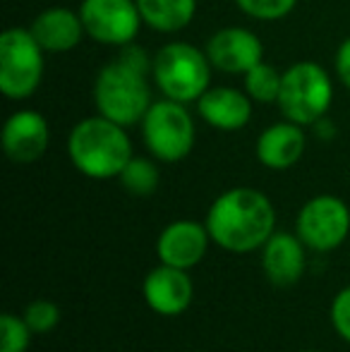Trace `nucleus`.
I'll use <instances>...</instances> for the list:
<instances>
[{
    "mask_svg": "<svg viewBox=\"0 0 350 352\" xmlns=\"http://www.w3.org/2000/svg\"><path fill=\"white\" fill-rule=\"evenodd\" d=\"M211 242L233 254L262 250L276 232V209L254 187H230L211 201L204 218Z\"/></svg>",
    "mask_w": 350,
    "mask_h": 352,
    "instance_id": "1",
    "label": "nucleus"
},
{
    "mask_svg": "<svg viewBox=\"0 0 350 352\" xmlns=\"http://www.w3.org/2000/svg\"><path fill=\"white\" fill-rule=\"evenodd\" d=\"M46 51L22 27H10L0 36V91L10 101L34 96L43 82Z\"/></svg>",
    "mask_w": 350,
    "mask_h": 352,
    "instance_id": "6",
    "label": "nucleus"
},
{
    "mask_svg": "<svg viewBox=\"0 0 350 352\" xmlns=\"http://www.w3.org/2000/svg\"><path fill=\"white\" fill-rule=\"evenodd\" d=\"M295 232L312 252H333L350 235V209L336 195L307 199L295 218Z\"/></svg>",
    "mask_w": 350,
    "mask_h": 352,
    "instance_id": "8",
    "label": "nucleus"
},
{
    "mask_svg": "<svg viewBox=\"0 0 350 352\" xmlns=\"http://www.w3.org/2000/svg\"><path fill=\"white\" fill-rule=\"evenodd\" d=\"M34 331L24 321V316L5 311L0 316V352H27L32 345Z\"/></svg>",
    "mask_w": 350,
    "mask_h": 352,
    "instance_id": "21",
    "label": "nucleus"
},
{
    "mask_svg": "<svg viewBox=\"0 0 350 352\" xmlns=\"http://www.w3.org/2000/svg\"><path fill=\"white\" fill-rule=\"evenodd\" d=\"M312 130L319 135V140H331L333 135H336V127H333V122L329 120V116H324L322 120H317L312 125Z\"/></svg>",
    "mask_w": 350,
    "mask_h": 352,
    "instance_id": "26",
    "label": "nucleus"
},
{
    "mask_svg": "<svg viewBox=\"0 0 350 352\" xmlns=\"http://www.w3.org/2000/svg\"><path fill=\"white\" fill-rule=\"evenodd\" d=\"M333 103V82L327 67L314 60H298L283 70L278 106L285 120L303 127H312L317 120L329 116Z\"/></svg>",
    "mask_w": 350,
    "mask_h": 352,
    "instance_id": "5",
    "label": "nucleus"
},
{
    "mask_svg": "<svg viewBox=\"0 0 350 352\" xmlns=\"http://www.w3.org/2000/svg\"><path fill=\"white\" fill-rule=\"evenodd\" d=\"M142 295L146 307L159 316H180L195 300V285L185 269L159 264L144 276Z\"/></svg>",
    "mask_w": 350,
    "mask_h": 352,
    "instance_id": "13",
    "label": "nucleus"
},
{
    "mask_svg": "<svg viewBox=\"0 0 350 352\" xmlns=\"http://www.w3.org/2000/svg\"><path fill=\"white\" fill-rule=\"evenodd\" d=\"M281 79H283V72L262 60L243 74V89L254 103H276L281 94Z\"/></svg>",
    "mask_w": 350,
    "mask_h": 352,
    "instance_id": "20",
    "label": "nucleus"
},
{
    "mask_svg": "<svg viewBox=\"0 0 350 352\" xmlns=\"http://www.w3.org/2000/svg\"><path fill=\"white\" fill-rule=\"evenodd\" d=\"M211 63L206 51L187 41H171L156 51L151 77L161 96L180 103H197L211 87Z\"/></svg>",
    "mask_w": 350,
    "mask_h": 352,
    "instance_id": "4",
    "label": "nucleus"
},
{
    "mask_svg": "<svg viewBox=\"0 0 350 352\" xmlns=\"http://www.w3.org/2000/svg\"><path fill=\"white\" fill-rule=\"evenodd\" d=\"M333 70L343 87L350 89V36L338 43L336 56H333Z\"/></svg>",
    "mask_w": 350,
    "mask_h": 352,
    "instance_id": "25",
    "label": "nucleus"
},
{
    "mask_svg": "<svg viewBox=\"0 0 350 352\" xmlns=\"http://www.w3.org/2000/svg\"><path fill=\"white\" fill-rule=\"evenodd\" d=\"M142 22L159 34H177L192 24L197 0H135Z\"/></svg>",
    "mask_w": 350,
    "mask_h": 352,
    "instance_id": "18",
    "label": "nucleus"
},
{
    "mask_svg": "<svg viewBox=\"0 0 350 352\" xmlns=\"http://www.w3.org/2000/svg\"><path fill=\"white\" fill-rule=\"evenodd\" d=\"M262 269L274 285H295L307 269V245L298 232H274L262 247Z\"/></svg>",
    "mask_w": 350,
    "mask_h": 352,
    "instance_id": "15",
    "label": "nucleus"
},
{
    "mask_svg": "<svg viewBox=\"0 0 350 352\" xmlns=\"http://www.w3.org/2000/svg\"><path fill=\"white\" fill-rule=\"evenodd\" d=\"M3 151L17 166H29L43 158L51 144V127L43 113L34 111V108H19V111L10 113L8 120L3 125Z\"/></svg>",
    "mask_w": 350,
    "mask_h": 352,
    "instance_id": "10",
    "label": "nucleus"
},
{
    "mask_svg": "<svg viewBox=\"0 0 350 352\" xmlns=\"http://www.w3.org/2000/svg\"><path fill=\"white\" fill-rule=\"evenodd\" d=\"M135 156L127 127L96 116L82 118L67 135V158L91 180H113Z\"/></svg>",
    "mask_w": 350,
    "mask_h": 352,
    "instance_id": "3",
    "label": "nucleus"
},
{
    "mask_svg": "<svg viewBox=\"0 0 350 352\" xmlns=\"http://www.w3.org/2000/svg\"><path fill=\"white\" fill-rule=\"evenodd\" d=\"M151 60L137 43L122 46L120 56L98 70L94 79V106L103 118L122 127L140 125L151 108Z\"/></svg>",
    "mask_w": 350,
    "mask_h": 352,
    "instance_id": "2",
    "label": "nucleus"
},
{
    "mask_svg": "<svg viewBox=\"0 0 350 352\" xmlns=\"http://www.w3.org/2000/svg\"><path fill=\"white\" fill-rule=\"evenodd\" d=\"M140 125L146 151L161 163H180L195 148L197 127L187 103L159 98L151 103Z\"/></svg>",
    "mask_w": 350,
    "mask_h": 352,
    "instance_id": "7",
    "label": "nucleus"
},
{
    "mask_svg": "<svg viewBox=\"0 0 350 352\" xmlns=\"http://www.w3.org/2000/svg\"><path fill=\"white\" fill-rule=\"evenodd\" d=\"M209 245L211 235L206 223L180 218L161 230L159 240H156V256L161 264L190 271L206 256Z\"/></svg>",
    "mask_w": 350,
    "mask_h": 352,
    "instance_id": "12",
    "label": "nucleus"
},
{
    "mask_svg": "<svg viewBox=\"0 0 350 352\" xmlns=\"http://www.w3.org/2000/svg\"><path fill=\"white\" fill-rule=\"evenodd\" d=\"M80 17L89 38L103 46H130L142 29L135 0H82Z\"/></svg>",
    "mask_w": 350,
    "mask_h": 352,
    "instance_id": "9",
    "label": "nucleus"
},
{
    "mask_svg": "<svg viewBox=\"0 0 350 352\" xmlns=\"http://www.w3.org/2000/svg\"><path fill=\"white\" fill-rule=\"evenodd\" d=\"M22 316L34 333H48L61 324V307L51 300H34L27 305Z\"/></svg>",
    "mask_w": 350,
    "mask_h": 352,
    "instance_id": "23",
    "label": "nucleus"
},
{
    "mask_svg": "<svg viewBox=\"0 0 350 352\" xmlns=\"http://www.w3.org/2000/svg\"><path fill=\"white\" fill-rule=\"evenodd\" d=\"M29 32L46 53H70L87 36L80 10H70L65 5H56L39 12L29 24Z\"/></svg>",
    "mask_w": 350,
    "mask_h": 352,
    "instance_id": "17",
    "label": "nucleus"
},
{
    "mask_svg": "<svg viewBox=\"0 0 350 352\" xmlns=\"http://www.w3.org/2000/svg\"><path fill=\"white\" fill-rule=\"evenodd\" d=\"M197 116L221 132H238L252 120L254 101L248 96L245 89L235 87H209L199 96Z\"/></svg>",
    "mask_w": 350,
    "mask_h": 352,
    "instance_id": "14",
    "label": "nucleus"
},
{
    "mask_svg": "<svg viewBox=\"0 0 350 352\" xmlns=\"http://www.w3.org/2000/svg\"><path fill=\"white\" fill-rule=\"evenodd\" d=\"M235 5L257 22H278L293 12L298 0H235Z\"/></svg>",
    "mask_w": 350,
    "mask_h": 352,
    "instance_id": "22",
    "label": "nucleus"
},
{
    "mask_svg": "<svg viewBox=\"0 0 350 352\" xmlns=\"http://www.w3.org/2000/svg\"><path fill=\"white\" fill-rule=\"evenodd\" d=\"M305 148H307L305 127L293 120H285V118L262 130V135L257 137V144H254L257 161L269 170L293 168L305 156Z\"/></svg>",
    "mask_w": 350,
    "mask_h": 352,
    "instance_id": "16",
    "label": "nucleus"
},
{
    "mask_svg": "<svg viewBox=\"0 0 350 352\" xmlns=\"http://www.w3.org/2000/svg\"><path fill=\"white\" fill-rule=\"evenodd\" d=\"M214 70L226 74L250 72L264 60V43L254 32L245 27H223L209 36L204 46Z\"/></svg>",
    "mask_w": 350,
    "mask_h": 352,
    "instance_id": "11",
    "label": "nucleus"
},
{
    "mask_svg": "<svg viewBox=\"0 0 350 352\" xmlns=\"http://www.w3.org/2000/svg\"><path fill=\"white\" fill-rule=\"evenodd\" d=\"M122 190L130 192L132 197H149L159 190L161 173L156 166V158L146 156H132L130 163L122 168V173L118 175Z\"/></svg>",
    "mask_w": 350,
    "mask_h": 352,
    "instance_id": "19",
    "label": "nucleus"
},
{
    "mask_svg": "<svg viewBox=\"0 0 350 352\" xmlns=\"http://www.w3.org/2000/svg\"><path fill=\"white\" fill-rule=\"evenodd\" d=\"M329 316H331L333 331L350 345V285L336 292V297L331 300Z\"/></svg>",
    "mask_w": 350,
    "mask_h": 352,
    "instance_id": "24",
    "label": "nucleus"
},
{
    "mask_svg": "<svg viewBox=\"0 0 350 352\" xmlns=\"http://www.w3.org/2000/svg\"><path fill=\"white\" fill-rule=\"evenodd\" d=\"M300 352H322V350H300Z\"/></svg>",
    "mask_w": 350,
    "mask_h": 352,
    "instance_id": "27",
    "label": "nucleus"
}]
</instances>
